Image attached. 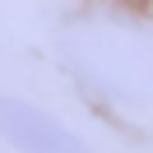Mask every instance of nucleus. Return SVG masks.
Instances as JSON below:
<instances>
[{
	"label": "nucleus",
	"mask_w": 153,
	"mask_h": 153,
	"mask_svg": "<svg viewBox=\"0 0 153 153\" xmlns=\"http://www.w3.org/2000/svg\"><path fill=\"white\" fill-rule=\"evenodd\" d=\"M56 60L84 97L116 111L153 102V33L130 14L79 10L56 33Z\"/></svg>",
	"instance_id": "nucleus-1"
},
{
	"label": "nucleus",
	"mask_w": 153,
	"mask_h": 153,
	"mask_svg": "<svg viewBox=\"0 0 153 153\" xmlns=\"http://www.w3.org/2000/svg\"><path fill=\"white\" fill-rule=\"evenodd\" d=\"M0 139L14 153H97L74 125L14 93H0Z\"/></svg>",
	"instance_id": "nucleus-2"
}]
</instances>
